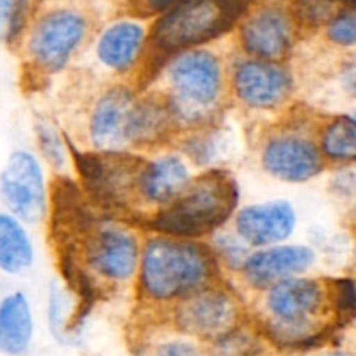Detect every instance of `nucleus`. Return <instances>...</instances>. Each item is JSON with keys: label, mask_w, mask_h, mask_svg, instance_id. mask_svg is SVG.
Segmentation results:
<instances>
[{"label": "nucleus", "mask_w": 356, "mask_h": 356, "mask_svg": "<svg viewBox=\"0 0 356 356\" xmlns=\"http://www.w3.org/2000/svg\"><path fill=\"white\" fill-rule=\"evenodd\" d=\"M221 282V268L207 242L152 233L143 238L138 291L152 306H174Z\"/></svg>", "instance_id": "nucleus-1"}, {"label": "nucleus", "mask_w": 356, "mask_h": 356, "mask_svg": "<svg viewBox=\"0 0 356 356\" xmlns=\"http://www.w3.org/2000/svg\"><path fill=\"white\" fill-rule=\"evenodd\" d=\"M172 131L163 96H141L127 86L103 90L87 118V139L99 153H134L165 141Z\"/></svg>", "instance_id": "nucleus-2"}, {"label": "nucleus", "mask_w": 356, "mask_h": 356, "mask_svg": "<svg viewBox=\"0 0 356 356\" xmlns=\"http://www.w3.org/2000/svg\"><path fill=\"white\" fill-rule=\"evenodd\" d=\"M163 101L174 131L193 132L216 124L228 89L225 65L209 49H190L162 65Z\"/></svg>", "instance_id": "nucleus-3"}, {"label": "nucleus", "mask_w": 356, "mask_h": 356, "mask_svg": "<svg viewBox=\"0 0 356 356\" xmlns=\"http://www.w3.org/2000/svg\"><path fill=\"white\" fill-rule=\"evenodd\" d=\"M238 207L240 188L235 176L222 167L202 170L176 200L146 218V228L149 233L205 242L232 225Z\"/></svg>", "instance_id": "nucleus-4"}, {"label": "nucleus", "mask_w": 356, "mask_h": 356, "mask_svg": "<svg viewBox=\"0 0 356 356\" xmlns=\"http://www.w3.org/2000/svg\"><path fill=\"white\" fill-rule=\"evenodd\" d=\"M256 329L268 346L278 351H301L325 332L323 318L330 306L329 289L309 277H296L261 292Z\"/></svg>", "instance_id": "nucleus-5"}, {"label": "nucleus", "mask_w": 356, "mask_h": 356, "mask_svg": "<svg viewBox=\"0 0 356 356\" xmlns=\"http://www.w3.org/2000/svg\"><path fill=\"white\" fill-rule=\"evenodd\" d=\"M245 10V0H181L156 19L149 33L163 61L177 52L200 49L228 33Z\"/></svg>", "instance_id": "nucleus-6"}, {"label": "nucleus", "mask_w": 356, "mask_h": 356, "mask_svg": "<svg viewBox=\"0 0 356 356\" xmlns=\"http://www.w3.org/2000/svg\"><path fill=\"white\" fill-rule=\"evenodd\" d=\"M143 238L132 226L118 221L94 222L82 247L83 268L89 277L110 287L136 282Z\"/></svg>", "instance_id": "nucleus-7"}, {"label": "nucleus", "mask_w": 356, "mask_h": 356, "mask_svg": "<svg viewBox=\"0 0 356 356\" xmlns=\"http://www.w3.org/2000/svg\"><path fill=\"white\" fill-rule=\"evenodd\" d=\"M170 318L174 332L197 341L204 348L245 322L242 299L221 282L174 305Z\"/></svg>", "instance_id": "nucleus-8"}, {"label": "nucleus", "mask_w": 356, "mask_h": 356, "mask_svg": "<svg viewBox=\"0 0 356 356\" xmlns=\"http://www.w3.org/2000/svg\"><path fill=\"white\" fill-rule=\"evenodd\" d=\"M0 202L26 226L38 225L49 212L45 165L31 149H13L0 170Z\"/></svg>", "instance_id": "nucleus-9"}, {"label": "nucleus", "mask_w": 356, "mask_h": 356, "mask_svg": "<svg viewBox=\"0 0 356 356\" xmlns=\"http://www.w3.org/2000/svg\"><path fill=\"white\" fill-rule=\"evenodd\" d=\"M87 37V21L72 9L44 14L26 37V59L38 73L56 75L63 72Z\"/></svg>", "instance_id": "nucleus-10"}, {"label": "nucleus", "mask_w": 356, "mask_h": 356, "mask_svg": "<svg viewBox=\"0 0 356 356\" xmlns=\"http://www.w3.org/2000/svg\"><path fill=\"white\" fill-rule=\"evenodd\" d=\"M72 160L87 193L101 207L127 209L131 202H136V179L141 156L134 153L72 152Z\"/></svg>", "instance_id": "nucleus-11"}, {"label": "nucleus", "mask_w": 356, "mask_h": 356, "mask_svg": "<svg viewBox=\"0 0 356 356\" xmlns=\"http://www.w3.org/2000/svg\"><path fill=\"white\" fill-rule=\"evenodd\" d=\"M259 165L271 179L302 184L323 170V155L316 141L298 129H277L264 138Z\"/></svg>", "instance_id": "nucleus-12"}, {"label": "nucleus", "mask_w": 356, "mask_h": 356, "mask_svg": "<svg viewBox=\"0 0 356 356\" xmlns=\"http://www.w3.org/2000/svg\"><path fill=\"white\" fill-rule=\"evenodd\" d=\"M228 83L236 103L252 111L280 110L294 92V76L282 61L240 59Z\"/></svg>", "instance_id": "nucleus-13"}, {"label": "nucleus", "mask_w": 356, "mask_h": 356, "mask_svg": "<svg viewBox=\"0 0 356 356\" xmlns=\"http://www.w3.org/2000/svg\"><path fill=\"white\" fill-rule=\"evenodd\" d=\"M229 226L250 249L280 245L296 233L298 211L285 198L252 202L238 207Z\"/></svg>", "instance_id": "nucleus-14"}, {"label": "nucleus", "mask_w": 356, "mask_h": 356, "mask_svg": "<svg viewBox=\"0 0 356 356\" xmlns=\"http://www.w3.org/2000/svg\"><path fill=\"white\" fill-rule=\"evenodd\" d=\"M316 263L315 250L302 243L285 242L280 245L252 249L238 275L243 284L256 292L289 278L305 277Z\"/></svg>", "instance_id": "nucleus-15"}, {"label": "nucleus", "mask_w": 356, "mask_h": 356, "mask_svg": "<svg viewBox=\"0 0 356 356\" xmlns=\"http://www.w3.org/2000/svg\"><path fill=\"white\" fill-rule=\"evenodd\" d=\"M193 167L179 152L143 159L136 179V202L155 212L176 200L193 179Z\"/></svg>", "instance_id": "nucleus-16"}, {"label": "nucleus", "mask_w": 356, "mask_h": 356, "mask_svg": "<svg viewBox=\"0 0 356 356\" xmlns=\"http://www.w3.org/2000/svg\"><path fill=\"white\" fill-rule=\"evenodd\" d=\"M294 42V28L285 10L278 7L257 10L247 17L240 30V44L247 58L282 61Z\"/></svg>", "instance_id": "nucleus-17"}, {"label": "nucleus", "mask_w": 356, "mask_h": 356, "mask_svg": "<svg viewBox=\"0 0 356 356\" xmlns=\"http://www.w3.org/2000/svg\"><path fill=\"white\" fill-rule=\"evenodd\" d=\"M148 33L138 21L124 19L110 24L99 35L96 44V58L108 72L124 73L132 72L145 52Z\"/></svg>", "instance_id": "nucleus-18"}, {"label": "nucleus", "mask_w": 356, "mask_h": 356, "mask_svg": "<svg viewBox=\"0 0 356 356\" xmlns=\"http://www.w3.org/2000/svg\"><path fill=\"white\" fill-rule=\"evenodd\" d=\"M35 312L23 289L0 296V353L24 356L35 339Z\"/></svg>", "instance_id": "nucleus-19"}, {"label": "nucleus", "mask_w": 356, "mask_h": 356, "mask_svg": "<svg viewBox=\"0 0 356 356\" xmlns=\"http://www.w3.org/2000/svg\"><path fill=\"white\" fill-rule=\"evenodd\" d=\"M37 249L33 236L23 221L0 211V273L19 277L35 266Z\"/></svg>", "instance_id": "nucleus-20"}, {"label": "nucleus", "mask_w": 356, "mask_h": 356, "mask_svg": "<svg viewBox=\"0 0 356 356\" xmlns=\"http://www.w3.org/2000/svg\"><path fill=\"white\" fill-rule=\"evenodd\" d=\"M179 153L190 162L191 167H200L204 170L221 169L219 163L228 153L225 131L212 124L198 131L188 132L186 138L181 141Z\"/></svg>", "instance_id": "nucleus-21"}, {"label": "nucleus", "mask_w": 356, "mask_h": 356, "mask_svg": "<svg viewBox=\"0 0 356 356\" xmlns=\"http://www.w3.org/2000/svg\"><path fill=\"white\" fill-rule=\"evenodd\" d=\"M318 146L332 162H356V122L348 115L334 118L322 131Z\"/></svg>", "instance_id": "nucleus-22"}, {"label": "nucleus", "mask_w": 356, "mask_h": 356, "mask_svg": "<svg viewBox=\"0 0 356 356\" xmlns=\"http://www.w3.org/2000/svg\"><path fill=\"white\" fill-rule=\"evenodd\" d=\"M33 131L38 156L44 165H49L58 172L68 169L70 160H72V149L68 148V143L63 138L59 129L49 118L38 117L33 124Z\"/></svg>", "instance_id": "nucleus-23"}, {"label": "nucleus", "mask_w": 356, "mask_h": 356, "mask_svg": "<svg viewBox=\"0 0 356 356\" xmlns=\"http://www.w3.org/2000/svg\"><path fill=\"white\" fill-rule=\"evenodd\" d=\"M205 242H207L209 249H211L212 256H214L221 271L228 270L238 273L249 254L252 252V249L236 235L232 226H226V228L216 232Z\"/></svg>", "instance_id": "nucleus-24"}, {"label": "nucleus", "mask_w": 356, "mask_h": 356, "mask_svg": "<svg viewBox=\"0 0 356 356\" xmlns=\"http://www.w3.org/2000/svg\"><path fill=\"white\" fill-rule=\"evenodd\" d=\"M356 0H294L292 13L302 26H322L329 24L344 7Z\"/></svg>", "instance_id": "nucleus-25"}, {"label": "nucleus", "mask_w": 356, "mask_h": 356, "mask_svg": "<svg viewBox=\"0 0 356 356\" xmlns=\"http://www.w3.org/2000/svg\"><path fill=\"white\" fill-rule=\"evenodd\" d=\"M202 344L186 336L174 332L160 339L149 341L136 350L134 356H191L202 350Z\"/></svg>", "instance_id": "nucleus-26"}, {"label": "nucleus", "mask_w": 356, "mask_h": 356, "mask_svg": "<svg viewBox=\"0 0 356 356\" xmlns=\"http://www.w3.org/2000/svg\"><path fill=\"white\" fill-rule=\"evenodd\" d=\"M28 0H0V40L14 44L28 19Z\"/></svg>", "instance_id": "nucleus-27"}, {"label": "nucleus", "mask_w": 356, "mask_h": 356, "mask_svg": "<svg viewBox=\"0 0 356 356\" xmlns=\"http://www.w3.org/2000/svg\"><path fill=\"white\" fill-rule=\"evenodd\" d=\"M327 37L337 45H356V2L344 7L329 24H327Z\"/></svg>", "instance_id": "nucleus-28"}, {"label": "nucleus", "mask_w": 356, "mask_h": 356, "mask_svg": "<svg viewBox=\"0 0 356 356\" xmlns=\"http://www.w3.org/2000/svg\"><path fill=\"white\" fill-rule=\"evenodd\" d=\"M341 80H343L344 89H346L351 96L356 97V61L350 63V65L343 70Z\"/></svg>", "instance_id": "nucleus-29"}, {"label": "nucleus", "mask_w": 356, "mask_h": 356, "mask_svg": "<svg viewBox=\"0 0 356 356\" xmlns=\"http://www.w3.org/2000/svg\"><path fill=\"white\" fill-rule=\"evenodd\" d=\"M177 2H181V0H145V7L152 14H163L170 7L176 6Z\"/></svg>", "instance_id": "nucleus-30"}, {"label": "nucleus", "mask_w": 356, "mask_h": 356, "mask_svg": "<svg viewBox=\"0 0 356 356\" xmlns=\"http://www.w3.org/2000/svg\"><path fill=\"white\" fill-rule=\"evenodd\" d=\"M315 356H356V353H353V351H346V350H327Z\"/></svg>", "instance_id": "nucleus-31"}, {"label": "nucleus", "mask_w": 356, "mask_h": 356, "mask_svg": "<svg viewBox=\"0 0 356 356\" xmlns=\"http://www.w3.org/2000/svg\"><path fill=\"white\" fill-rule=\"evenodd\" d=\"M191 356H214V355H211L207 350H205V348H202L200 351H197V353L191 355Z\"/></svg>", "instance_id": "nucleus-32"}, {"label": "nucleus", "mask_w": 356, "mask_h": 356, "mask_svg": "<svg viewBox=\"0 0 356 356\" xmlns=\"http://www.w3.org/2000/svg\"><path fill=\"white\" fill-rule=\"evenodd\" d=\"M351 118H353V120L356 122V111H355V113H353V115H351Z\"/></svg>", "instance_id": "nucleus-33"}]
</instances>
